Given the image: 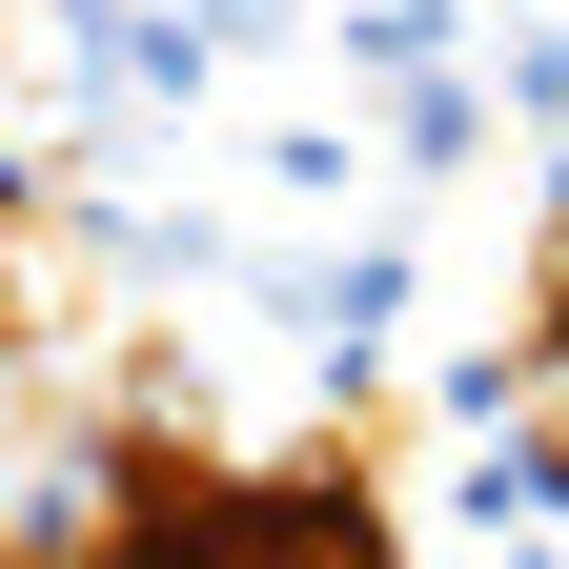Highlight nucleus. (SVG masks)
<instances>
[{
  "instance_id": "obj_1",
  "label": "nucleus",
  "mask_w": 569,
  "mask_h": 569,
  "mask_svg": "<svg viewBox=\"0 0 569 569\" xmlns=\"http://www.w3.org/2000/svg\"><path fill=\"white\" fill-rule=\"evenodd\" d=\"M224 569H387V549L346 488H264V509H224Z\"/></svg>"
}]
</instances>
